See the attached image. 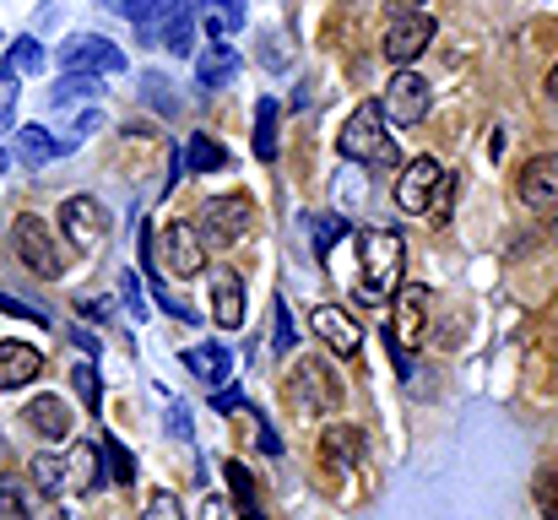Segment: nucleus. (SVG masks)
<instances>
[{
    "label": "nucleus",
    "instance_id": "obj_1",
    "mask_svg": "<svg viewBox=\"0 0 558 520\" xmlns=\"http://www.w3.org/2000/svg\"><path fill=\"white\" fill-rule=\"evenodd\" d=\"M401 261H407V239L396 228H369L364 233V282H359V304H385L401 288Z\"/></svg>",
    "mask_w": 558,
    "mask_h": 520
},
{
    "label": "nucleus",
    "instance_id": "obj_2",
    "mask_svg": "<svg viewBox=\"0 0 558 520\" xmlns=\"http://www.w3.org/2000/svg\"><path fill=\"white\" fill-rule=\"evenodd\" d=\"M390 358H396V368L401 374H412V352L423 347V337H428V304H434V293L428 288H417V282H407L401 293H390Z\"/></svg>",
    "mask_w": 558,
    "mask_h": 520
},
{
    "label": "nucleus",
    "instance_id": "obj_3",
    "mask_svg": "<svg viewBox=\"0 0 558 520\" xmlns=\"http://www.w3.org/2000/svg\"><path fill=\"white\" fill-rule=\"evenodd\" d=\"M385 104H359L353 120L342 125V158L353 164H374V169H396V142L385 131Z\"/></svg>",
    "mask_w": 558,
    "mask_h": 520
},
{
    "label": "nucleus",
    "instance_id": "obj_4",
    "mask_svg": "<svg viewBox=\"0 0 558 520\" xmlns=\"http://www.w3.org/2000/svg\"><path fill=\"white\" fill-rule=\"evenodd\" d=\"M206 239H201V228H185V222H169L163 228V239L153 244V261H142V271H153V266H163V277H201L206 271V250H201Z\"/></svg>",
    "mask_w": 558,
    "mask_h": 520
},
{
    "label": "nucleus",
    "instance_id": "obj_5",
    "mask_svg": "<svg viewBox=\"0 0 558 520\" xmlns=\"http://www.w3.org/2000/svg\"><path fill=\"white\" fill-rule=\"evenodd\" d=\"M11 250H16V261L33 271V277H60L65 271V255H60V244H54V233H49V222L44 217H16V228H11Z\"/></svg>",
    "mask_w": 558,
    "mask_h": 520
},
{
    "label": "nucleus",
    "instance_id": "obj_6",
    "mask_svg": "<svg viewBox=\"0 0 558 520\" xmlns=\"http://www.w3.org/2000/svg\"><path fill=\"white\" fill-rule=\"evenodd\" d=\"M60 233H65L76 250H104L109 233H114V222H109L104 201H93V195H71V201L60 206Z\"/></svg>",
    "mask_w": 558,
    "mask_h": 520
},
{
    "label": "nucleus",
    "instance_id": "obj_7",
    "mask_svg": "<svg viewBox=\"0 0 558 520\" xmlns=\"http://www.w3.org/2000/svg\"><path fill=\"white\" fill-rule=\"evenodd\" d=\"M60 65L65 71H93V76H120L125 55H120V44H109L98 33H76V38L60 44Z\"/></svg>",
    "mask_w": 558,
    "mask_h": 520
},
{
    "label": "nucleus",
    "instance_id": "obj_8",
    "mask_svg": "<svg viewBox=\"0 0 558 520\" xmlns=\"http://www.w3.org/2000/svg\"><path fill=\"white\" fill-rule=\"evenodd\" d=\"M385 120L390 125H417V120H428V104H434V93H428V82L423 76H412V71H396L390 82H385Z\"/></svg>",
    "mask_w": 558,
    "mask_h": 520
},
{
    "label": "nucleus",
    "instance_id": "obj_9",
    "mask_svg": "<svg viewBox=\"0 0 558 520\" xmlns=\"http://www.w3.org/2000/svg\"><path fill=\"white\" fill-rule=\"evenodd\" d=\"M195 228H201L206 244L228 250V244H239V239L250 233V201H244V195H228V201L217 195V201L201 206V222H195Z\"/></svg>",
    "mask_w": 558,
    "mask_h": 520
},
{
    "label": "nucleus",
    "instance_id": "obj_10",
    "mask_svg": "<svg viewBox=\"0 0 558 520\" xmlns=\"http://www.w3.org/2000/svg\"><path fill=\"white\" fill-rule=\"evenodd\" d=\"M428 44H434V16H428V11H407V16H396L390 33H385V60H390L396 71H407Z\"/></svg>",
    "mask_w": 558,
    "mask_h": 520
},
{
    "label": "nucleus",
    "instance_id": "obj_11",
    "mask_svg": "<svg viewBox=\"0 0 558 520\" xmlns=\"http://www.w3.org/2000/svg\"><path fill=\"white\" fill-rule=\"evenodd\" d=\"M515 201L532 211H558V153H543L515 173Z\"/></svg>",
    "mask_w": 558,
    "mask_h": 520
},
{
    "label": "nucleus",
    "instance_id": "obj_12",
    "mask_svg": "<svg viewBox=\"0 0 558 520\" xmlns=\"http://www.w3.org/2000/svg\"><path fill=\"white\" fill-rule=\"evenodd\" d=\"M439 179H445V169H439L434 158H412V164L401 169V179H396V206H401L407 217H423V211L434 206Z\"/></svg>",
    "mask_w": 558,
    "mask_h": 520
},
{
    "label": "nucleus",
    "instance_id": "obj_13",
    "mask_svg": "<svg viewBox=\"0 0 558 520\" xmlns=\"http://www.w3.org/2000/svg\"><path fill=\"white\" fill-rule=\"evenodd\" d=\"M310 326H315V337L331 347L337 358H359V352H364V331H359V321H348V310H337V304L315 310V315H310Z\"/></svg>",
    "mask_w": 558,
    "mask_h": 520
},
{
    "label": "nucleus",
    "instance_id": "obj_14",
    "mask_svg": "<svg viewBox=\"0 0 558 520\" xmlns=\"http://www.w3.org/2000/svg\"><path fill=\"white\" fill-rule=\"evenodd\" d=\"M293 390H299V407H304V412H331V407L342 401V385H337L331 368H320V363H299V368H293Z\"/></svg>",
    "mask_w": 558,
    "mask_h": 520
},
{
    "label": "nucleus",
    "instance_id": "obj_15",
    "mask_svg": "<svg viewBox=\"0 0 558 520\" xmlns=\"http://www.w3.org/2000/svg\"><path fill=\"white\" fill-rule=\"evenodd\" d=\"M233 76H239V55H233L222 38H211V44H201V49H195V82H201L206 93L228 87Z\"/></svg>",
    "mask_w": 558,
    "mask_h": 520
},
{
    "label": "nucleus",
    "instance_id": "obj_16",
    "mask_svg": "<svg viewBox=\"0 0 558 520\" xmlns=\"http://www.w3.org/2000/svg\"><path fill=\"white\" fill-rule=\"evenodd\" d=\"M104 477H109V472H104V445L82 439V445L65 456V494H93Z\"/></svg>",
    "mask_w": 558,
    "mask_h": 520
},
{
    "label": "nucleus",
    "instance_id": "obj_17",
    "mask_svg": "<svg viewBox=\"0 0 558 520\" xmlns=\"http://www.w3.org/2000/svg\"><path fill=\"white\" fill-rule=\"evenodd\" d=\"M44 374V352L27 342H0V390H22Z\"/></svg>",
    "mask_w": 558,
    "mask_h": 520
},
{
    "label": "nucleus",
    "instance_id": "obj_18",
    "mask_svg": "<svg viewBox=\"0 0 558 520\" xmlns=\"http://www.w3.org/2000/svg\"><path fill=\"white\" fill-rule=\"evenodd\" d=\"M211 321L222 331H239L244 326V282L233 271H211Z\"/></svg>",
    "mask_w": 558,
    "mask_h": 520
},
{
    "label": "nucleus",
    "instance_id": "obj_19",
    "mask_svg": "<svg viewBox=\"0 0 558 520\" xmlns=\"http://www.w3.org/2000/svg\"><path fill=\"white\" fill-rule=\"evenodd\" d=\"M71 147L65 142H54V131H44V125H16V158L27 164V169H49L54 158H65Z\"/></svg>",
    "mask_w": 558,
    "mask_h": 520
},
{
    "label": "nucleus",
    "instance_id": "obj_20",
    "mask_svg": "<svg viewBox=\"0 0 558 520\" xmlns=\"http://www.w3.org/2000/svg\"><path fill=\"white\" fill-rule=\"evenodd\" d=\"M185 368L201 379V385H228V368H233V347L222 342H201L185 347Z\"/></svg>",
    "mask_w": 558,
    "mask_h": 520
},
{
    "label": "nucleus",
    "instance_id": "obj_21",
    "mask_svg": "<svg viewBox=\"0 0 558 520\" xmlns=\"http://www.w3.org/2000/svg\"><path fill=\"white\" fill-rule=\"evenodd\" d=\"M320 450H326V461H331L337 472H348V467L364 461V434H359L353 423H331V428L320 434Z\"/></svg>",
    "mask_w": 558,
    "mask_h": 520
},
{
    "label": "nucleus",
    "instance_id": "obj_22",
    "mask_svg": "<svg viewBox=\"0 0 558 520\" xmlns=\"http://www.w3.org/2000/svg\"><path fill=\"white\" fill-rule=\"evenodd\" d=\"M38 483L33 477H0V516L11 520H44V505H38V494H33Z\"/></svg>",
    "mask_w": 558,
    "mask_h": 520
},
{
    "label": "nucleus",
    "instance_id": "obj_23",
    "mask_svg": "<svg viewBox=\"0 0 558 520\" xmlns=\"http://www.w3.org/2000/svg\"><path fill=\"white\" fill-rule=\"evenodd\" d=\"M142 38H153V44H163L169 55H190L195 49V11H190V0L174 11V16H163L153 33H142Z\"/></svg>",
    "mask_w": 558,
    "mask_h": 520
},
{
    "label": "nucleus",
    "instance_id": "obj_24",
    "mask_svg": "<svg viewBox=\"0 0 558 520\" xmlns=\"http://www.w3.org/2000/svg\"><path fill=\"white\" fill-rule=\"evenodd\" d=\"M22 423H27V428H38L44 439H65V434H71V412H65L54 396H38V401H27Z\"/></svg>",
    "mask_w": 558,
    "mask_h": 520
},
{
    "label": "nucleus",
    "instance_id": "obj_25",
    "mask_svg": "<svg viewBox=\"0 0 558 520\" xmlns=\"http://www.w3.org/2000/svg\"><path fill=\"white\" fill-rule=\"evenodd\" d=\"M228 494H233V510H239V520H266V510H260V494H255V477H250L239 461H228Z\"/></svg>",
    "mask_w": 558,
    "mask_h": 520
},
{
    "label": "nucleus",
    "instance_id": "obj_26",
    "mask_svg": "<svg viewBox=\"0 0 558 520\" xmlns=\"http://www.w3.org/2000/svg\"><path fill=\"white\" fill-rule=\"evenodd\" d=\"M185 169L190 173H217V169H228V153L206 136V131H190V142H185Z\"/></svg>",
    "mask_w": 558,
    "mask_h": 520
},
{
    "label": "nucleus",
    "instance_id": "obj_27",
    "mask_svg": "<svg viewBox=\"0 0 558 520\" xmlns=\"http://www.w3.org/2000/svg\"><path fill=\"white\" fill-rule=\"evenodd\" d=\"M201 5H206V33H211V38L239 33V27H244V16H250V5H244V0H201Z\"/></svg>",
    "mask_w": 558,
    "mask_h": 520
},
{
    "label": "nucleus",
    "instance_id": "obj_28",
    "mask_svg": "<svg viewBox=\"0 0 558 520\" xmlns=\"http://www.w3.org/2000/svg\"><path fill=\"white\" fill-rule=\"evenodd\" d=\"M98 445H104V472H109V483L131 488V483H136V456H131L114 434H98Z\"/></svg>",
    "mask_w": 558,
    "mask_h": 520
},
{
    "label": "nucleus",
    "instance_id": "obj_29",
    "mask_svg": "<svg viewBox=\"0 0 558 520\" xmlns=\"http://www.w3.org/2000/svg\"><path fill=\"white\" fill-rule=\"evenodd\" d=\"M27 477L38 483V494H44V499H60V494H65V461H60V456H49V450L27 461Z\"/></svg>",
    "mask_w": 558,
    "mask_h": 520
},
{
    "label": "nucleus",
    "instance_id": "obj_30",
    "mask_svg": "<svg viewBox=\"0 0 558 520\" xmlns=\"http://www.w3.org/2000/svg\"><path fill=\"white\" fill-rule=\"evenodd\" d=\"M185 0H120V11H125V22H136L142 33H153L163 16H174Z\"/></svg>",
    "mask_w": 558,
    "mask_h": 520
},
{
    "label": "nucleus",
    "instance_id": "obj_31",
    "mask_svg": "<svg viewBox=\"0 0 558 520\" xmlns=\"http://www.w3.org/2000/svg\"><path fill=\"white\" fill-rule=\"evenodd\" d=\"M255 158H277V104L271 98H260L255 104Z\"/></svg>",
    "mask_w": 558,
    "mask_h": 520
},
{
    "label": "nucleus",
    "instance_id": "obj_32",
    "mask_svg": "<svg viewBox=\"0 0 558 520\" xmlns=\"http://www.w3.org/2000/svg\"><path fill=\"white\" fill-rule=\"evenodd\" d=\"M93 93H98V76H93V71H65V76L54 82L49 104L60 109V104H71V98H93Z\"/></svg>",
    "mask_w": 558,
    "mask_h": 520
},
{
    "label": "nucleus",
    "instance_id": "obj_33",
    "mask_svg": "<svg viewBox=\"0 0 558 520\" xmlns=\"http://www.w3.org/2000/svg\"><path fill=\"white\" fill-rule=\"evenodd\" d=\"M310 239H315V261H326V255H331V244H337V239H348V217L320 211V217H315V228H310Z\"/></svg>",
    "mask_w": 558,
    "mask_h": 520
},
{
    "label": "nucleus",
    "instance_id": "obj_34",
    "mask_svg": "<svg viewBox=\"0 0 558 520\" xmlns=\"http://www.w3.org/2000/svg\"><path fill=\"white\" fill-rule=\"evenodd\" d=\"M71 390H76V401H82L87 412H98V396H104V385H98V368H93V363H76V374H71Z\"/></svg>",
    "mask_w": 558,
    "mask_h": 520
},
{
    "label": "nucleus",
    "instance_id": "obj_35",
    "mask_svg": "<svg viewBox=\"0 0 558 520\" xmlns=\"http://www.w3.org/2000/svg\"><path fill=\"white\" fill-rule=\"evenodd\" d=\"M532 499H537L543 520H558V467L537 472V483H532Z\"/></svg>",
    "mask_w": 558,
    "mask_h": 520
},
{
    "label": "nucleus",
    "instance_id": "obj_36",
    "mask_svg": "<svg viewBox=\"0 0 558 520\" xmlns=\"http://www.w3.org/2000/svg\"><path fill=\"white\" fill-rule=\"evenodd\" d=\"M142 520H185V505L169 494V488H158V494H147V505H142Z\"/></svg>",
    "mask_w": 558,
    "mask_h": 520
},
{
    "label": "nucleus",
    "instance_id": "obj_37",
    "mask_svg": "<svg viewBox=\"0 0 558 520\" xmlns=\"http://www.w3.org/2000/svg\"><path fill=\"white\" fill-rule=\"evenodd\" d=\"M5 65H11L16 76H22V71H38V65H44V44H38V38H16Z\"/></svg>",
    "mask_w": 558,
    "mask_h": 520
},
{
    "label": "nucleus",
    "instance_id": "obj_38",
    "mask_svg": "<svg viewBox=\"0 0 558 520\" xmlns=\"http://www.w3.org/2000/svg\"><path fill=\"white\" fill-rule=\"evenodd\" d=\"M16 98H22V87H16V71H11V65H0V131H11Z\"/></svg>",
    "mask_w": 558,
    "mask_h": 520
},
{
    "label": "nucleus",
    "instance_id": "obj_39",
    "mask_svg": "<svg viewBox=\"0 0 558 520\" xmlns=\"http://www.w3.org/2000/svg\"><path fill=\"white\" fill-rule=\"evenodd\" d=\"M120 299H125V310H131L136 321H147V293H142V277H136V271L120 277Z\"/></svg>",
    "mask_w": 558,
    "mask_h": 520
},
{
    "label": "nucleus",
    "instance_id": "obj_40",
    "mask_svg": "<svg viewBox=\"0 0 558 520\" xmlns=\"http://www.w3.org/2000/svg\"><path fill=\"white\" fill-rule=\"evenodd\" d=\"M0 315H22V321H33V326H49V310H38V304H27V299H11V293H0Z\"/></svg>",
    "mask_w": 558,
    "mask_h": 520
},
{
    "label": "nucleus",
    "instance_id": "obj_41",
    "mask_svg": "<svg viewBox=\"0 0 558 520\" xmlns=\"http://www.w3.org/2000/svg\"><path fill=\"white\" fill-rule=\"evenodd\" d=\"M271 321H277V352H288V347L299 342V331H293V315H288L282 299H271Z\"/></svg>",
    "mask_w": 558,
    "mask_h": 520
},
{
    "label": "nucleus",
    "instance_id": "obj_42",
    "mask_svg": "<svg viewBox=\"0 0 558 520\" xmlns=\"http://www.w3.org/2000/svg\"><path fill=\"white\" fill-rule=\"evenodd\" d=\"M250 418H255V434H260V450H266V456H282V439H277V428L266 423V412H260L255 401H250Z\"/></svg>",
    "mask_w": 558,
    "mask_h": 520
},
{
    "label": "nucleus",
    "instance_id": "obj_43",
    "mask_svg": "<svg viewBox=\"0 0 558 520\" xmlns=\"http://www.w3.org/2000/svg\"><path fill=\"white\" fill-rule=\"evenodd\" d=\"M211 407H217V412H244L250 401H244V390H233V385H228V390H217V396H211Z\"/></svg>",
    "mask_w": 558,
    "mask_h": 520
},
{
    "label": "nucleus",
    "instance_id": "obj_44",
    "mask_svg": "<svg viewBox=\"0 0 558 520\" xmlns=\"http://www.w3.org/2000/svg\"><path fill=\"white\" fill-rule=\"evenodd\" d=\"M201 520H239V510H233L228 499H206V505H201Z\"/></svg>",
    "mask_w": 558,
    "mask_h": 520
},
{
    "label": "nucleus",
    "instance_id": "obj_45",
    "mask_svg": "<svg viewBox=\"0 0 558 520\" xmlns=\"http://www.w3.org/2000/svg\"><path fill=\"white\" fill-rule=\"evenodd\" d=\"M76 310H82V321H98V326L109 321V310H104V299H82Z\"/></svg>",
    "mask_w": 558,
    "mask_h": 520
},
{
    "label": "nucleus",
    "instance_id": "obj_46",
    "mask_svg": "<svg viewBox=\"0 0 558 520\" xmlns=\"http://www.w3.org/2000/svg\"><path fill=\"white\" fill-rule=\"evenodd\" d=\"M169 428H174V434H190V412H180V407H169Z\"/></svg>",
    "mask_w": 558,
    "mask_h": 520
},
{
    "label": "nucleus",
    "instance_id": "obj_47",
    "mask_svg": "<svg viewBox=\"0 0 558 520\" xmlns=\"http://www.w3.org/2000/svg\"><path fill=\"white\" fill-rule=\"evenodd\" d=\"M390 11H396V16H407V11H417V0H390Z\"/></svg>",
    "mask_w": 558,
    "mask_h": 520
},
{
    "label": "nucleus",
    "instance_id": "obj_48",
    "mask_svg": "<svg viewBox=\"0 0 558 520\" xmlns=\"http://www.w3.org/2000/svg\"><path fill=\"white\" fill-rule=\"evenodd\" d=\"M548 98H554V104H558V65H554V71H548Z\"/></svg>",
    "mask_w": 558,
    "mask_h": 520
},
{
    "label": "nucleus",
    "instance_id": "obj_49",
    "mask_svg": "<svg viewBox=\"0 0 558 520\" xmlns=\"http://www.w3.org/2000/svg\"><path fill=\"white\" fill-rule=\"evenodd\" d=\"M54 520H76V516H65V510H54Z\"/></svg>",
    "mask_w": 558,
    "mask_h": 520
},
{
    "label": "nucleus",
    "instance_id": "obj_50",
    "mask_svg": "<svg viewBox=\"0 0 558 520\" xmlns=\"http://www.w3.org/2000/svg\"><path fill=\"white\" fill-rule=\"evenodd\" d=\"M0 169H5V153H0Z\"/></svg>",
    "mask_w": 558,
    "mask_h": 520
},
{
    "label": "nucleus",
    "instance_id": "obj_51",
    "mask_svg": "<svg viewBox=\"0 0 558 520\" xmlns=\"http://www.w3.org/2000/svg\"><path fill=\"white\" fill-rule=\"evenodd\" d=\"M114 5H120V0H114Z\"/></svg>",
    "mask_w": 558,
    "mask_h": 520
}]
</instances>
